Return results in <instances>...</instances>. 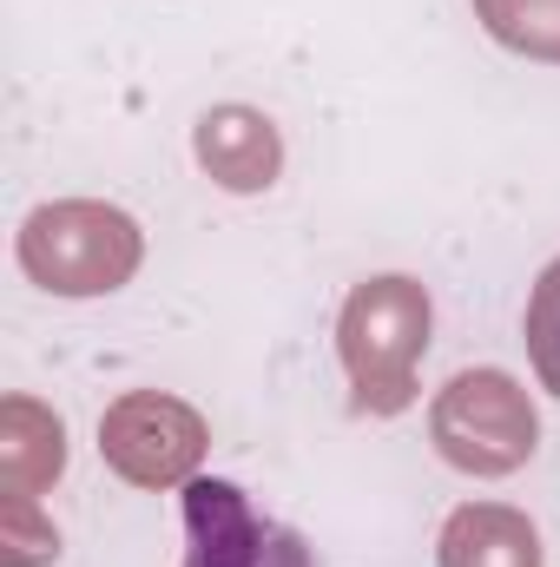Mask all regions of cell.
<instances>
[{
  "mask_svg": "<svg viewBox=\"0 0 560 567\" xmlns=\"http://www.w3.org/2000/svg\"><path fill=\"white\" fill-rule=\"evenodd\" d=\"M428 290L403 271L363 278L336 317V357L350 377V410L356 416H403L416 403V370L428 350Z\"/></svg>",
  "mask_w": 560,
  "mask_h": 567,
  "instance_id": "obj_1",
  "label": "cell"
},
{
  "mask_svg": "<svg viewBox=\"0 0 560 567\" xmlns=\"http://www.w3.org/2000/svg\"><path fill=\"white\" fill-rule=\"evenodd\" d=\"M139 258L145 231L100 198H60L20 225V271L53 297H106L133 284Z\"/></svg>",
  "mask_w": 560,
  "mask_h": 567,
  "instance_id": "obj_2",
  "label": "cell"
},
{
  "mask_svg": "<svg viewBox=\"0 0 560 567\" xmlns=\"http://www.w3.org/2000/svg\"><path fill=\"white\" fill-rule=\"evenodd\" d=\"M428 442L462 475H515L541 449V416L508 370H462L428 410Z\"/></svg>",
  "mask_w": 560,
  "mask_h": 567,
  "instance_id": "obj_3",
  "label": "cell"
},
{
  "mask_svg": "<svg viewBox=\"0 0 560 567\" xmlns=\"http://www.w3.org/2000/svg\"><path fill=\"white\" fill-rule=\"evenodd\" d=\"M205 416L165 390H133L100 416V455L133 488H185L205 462Z\"/></svg>",
  "mask_w": 560,
  "mask_h": 567,
  "instance_id": "obj_4",
  "label": "cell"
},
{
  "mask_svg": "<svg viewBox=\"0 0 560 567\" xmlns=\"http://www.w3.org/2000/svg\"><path fill=\"white\" fill-rule=\"evenodd\" d=\"M185 567H317L303 535L271 522L238 482H185Z\"/></svg>",
  "mask_w": 560,
  "mask_h": 567,
  "instance_id": "obj_5",
  "label": "cell"
},
{
  "mask_svg": "<svg viewBox=\"0 0 560 567\" xmlns=\"http://www.w3.org/2000/svg\"><path fill=\"white\" fill-rule=\"evenodd\" d=\"M191 152L225 192H271L283 172V140L258 106H211L191 133Z\"/></svg>",
  "mask_w": 560,
  "mask_h": 567,
  "instance_id": "obj_6",
  "label": "cell"
},
{
  "mask_svg": "<svg viewBox=\"0 0 560 567\" xmlns=\"http://www.w3.org/2000/svg\"><path fill=\"white\" fill-rule=\"evenodd\" d=\"M435 561L442 567H541V535L521 508H501V502H468L442 522V542H435Z\"/></svg>",
  "mask_w": 560,
  "mask_h": 567,
  "instance_id": "obj_7",
  "label": "cell"
},
{
  "mask_svg": "<svg viewBox=\"0 0 560 567\" xmlns=\"http://www.w3.org/2000/svg\"><path fill=\"white\" fill-rule=\"evenodd\" d=\"M66 468V423L53 410H40L33 396H7L0 403V482L7 495H40L53 488Z\"/></svg>",
  "mask_w": 560,
  "mask_h": 567,
  "instance_id": "obj_8",
  "label": "cell"
},
{
  "mask_svg": "<svg viewBox=\"0 0 560 567\" xmlns=\"http://www.w3.org/2000/svg\"><path fill=\"white\" fill-rule=\"evenodd\" d=\"M475 20L528 60L560 66V0H475Z\"/></svg>",
  "mask_w": 560,
  "mask_h": 567,
  "instance_id": "obj_9",
  "label": "cell"
},
{
  "mask_svg": "<svg viewBox=\"0 0 560 567\" xmlns=\"http://www.w3.org/2000/svg\"><path fill=\"white\" fill-rule=\"evenodd\" d=\"M528 363H535L541 390L560 396V258L528 290Z\"/></svg>",
  "mask_w": 560,
  "mask_h": 567,
  "instance_id": "obj_10",
  "label": "cell"
},
{
  "mask_svg": "<svg viewBox=\"0 0 560 567\" xmlns=\"http://www.w3.org/2000/svg\"><path fill=\"white\" fill-rule=\"evenodd\" d=\"M53 555H60V535L33 508V495H0V567H40Z\"/></svg>",
  "mask_w": 560,
  "mask_h": 567,
  "instance_id": "obj_11",
  "label": "cell"
}]
</instances>
